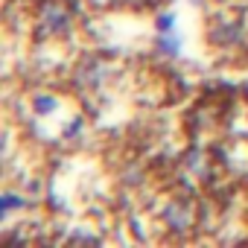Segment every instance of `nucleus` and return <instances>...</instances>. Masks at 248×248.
<instances>
[{"instance_id":"obj_4","label":"nucleus","mask_w":248,"mask_h":248,"mask_svg":"<svg viewBox=\"0 0 248 248\" xmlns=\"http://www.w3.org/2000/svg\"><path fill=\"white\" fill-rule=\"evenodd\" d=\"M111 73H114V67L108 62H102L99 56H82L70 70V85L79 93H96L105 88Z\"/></svg>"},{"instance_id":"obj_3","label":"nucleus","mask_w":248,"mask_h":248,"mask_svg":"<svg viewBox=\"0 0 248 248\" xmlns=\"http://www.w3.org/2000/svg\"><path fill=\"white\" fill-rule=\"evenodd\" d=\"M207 44H213L216 50H225V53H236L239 47H245L248 44V27H245L242 15L216 12L213 21L207 24Z\"/></svg>"},{"instance_id":"obj_7","label":"nucleus","mask_w":248,"mask_h":248,"mask_svg":"<svg viewBox=\"0 0 248 248\" xmlns=\"http://www.w3.org/2000/svg\"><path fill=\"white\" fill-rule=\"evenodd\" d=\"M62 239H67V242H105V236H102L96 228L88 231L85 225H73V228H67Z\"/></svg>"},{"instance_id":"obj_6","label":"nucleus","mask_w":248,"mask_h":248,"mask_svg":"<svg viewBox=\"0 0 248 248\" xmlns=\"http://www.w3.org/2000/svg\"><path fill=\"white\" fill-rule=\"evenodd\" d=\"M155 47H158V53H161L164 59H178L181 50H184V44H181V38H178L175 30H170V32H158Z\"/></svg>"},{"instance_id":"obj_8","label":"nucleus","mask_w":248,"mask_h":248,"mask_svg":"<svg viewBox=\"0 0 248 248\" xmlns=\"http://www.w3.org/2000/svg\"><path fill=\"white\" fill-rule=\"evenodd\" d=\"M155 30H158V32L175 30V15H172V12H158V15H155Z\"/></svg>"},{"instance_id":"obj_1","label":"nucleus","mask_w":248,"mask_h":248,"mask_svg":"<svg viewBox=\"0 0 248 248\" xmlns=\"http://www.w3.org/2000/svg\"><path fill=\"white\" fill-rule=\"evenodd\" d=\"M155 228H161L172 239H190L202 228V202L190 190L164 196L155 207Z\"/></svg>"},{"instance_id":"obj_5","label":"nucleus","mask_w":248,"mask_h":248,"mask_svg":"<svg viewBox=\"0 0 248 248\" xmlns=\"http://www.w3.org/2000/svg\"><path fill=\"white\" fill-rule=\"evenodd\" d=\"M27 204H30L27 193H21V190H15V187H6L3 193H0V222L9 225L12 213H15V210H27Z\"/></svg>"},{"instance_id":"obj_2","label":"nucleus","mask_w":248,"mask_h":248,"mask_svg":"<svg viewBox=\"0 0 248 248\" xmlns=\"http://www.w3.org/2000/svg\"><path fill=\"white\" fill-rule=\"evenodd\" d=\"M76 32V6L73 0H41L32 12V38L35 41H64L70 44Z\"/></svg>"}]
</instances>
